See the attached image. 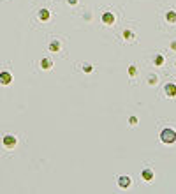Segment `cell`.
Listing matches in <instances>:
<instances>
[{
  "mask_svg": "<svg viewBox=\"0 0 176 194\" xmlns=\"http://www.w3.org/2000/svg\"><path fill=\"white\" fill-rule=\"evenodd\" d=\"M160 141H162V143H166V145L174 143V141H176V131L166 127V129L160 132Z\"/></svg>",
  "mask_w": 176,
  "mask_h": 194,
  "instance_id": "cell-1",
  "label": "cell"
},
{
  "mask_svg": "<svg viewBox=\"0 0 176 194\" xmlns=\"http://www.w3.org/2000/svg\"><path fill=\"white\" fill-rule=\"evenodd\" d=\"M164 92H166V95H169V97H176V85L174 83L164 85Z\"/></svg>",
  "mask_w": 176,
  "mask_h": 194,
  "instance_id": "cell-2",
  "label": "cell"
},
{
  "mask_svg": "<svg viewBox=\"0 0 176 194\" xmlns=\"http://www.w3.org/2000/svg\"><path fill=\"white\" fill-rule=\"evenodd\" d=\"M11 81H13V76H11V72L4 71L0 74V83L2 85H11Z\"/></svg>",
  "mask_w": 176,
  "mask_h": 194,
  "instance_id": "cell-3",
  "label": "cell"
},
{
  "mask_svg": "<svg viewBox=\"0 0 176 194\" xmlns=\"http://www.w3.org/2000/svg\"><path fill=\"white\" fill-rule=\"evenodd\" d=\"M102 23H106V25H113V23H114V14H111V13H104V14H102Z\"/></svg>",
  "mask_w": 176,
  "mask_h": 194,
  "instance_id": "cell-4",
  "label": "cell"
},
{
  "mask_svg": "<svg viewBox=\"0 0 176 194\" xmlns=\"http://www.w3.org/2000/svg\"><path fill=\"white\" fill-rule=\"evenodd\" d=\"M4 145H6L7 148H13L14 145H16V138L14 136H6L4 138Z\"/></svg>",
  "mask_w": 176,
  "mask_h": 194,
  "instance_id": "cell-5",
  "label": "cell"
},
{
  "mask_svg": "<svg viewBox=\"0 0 176 194\" xmlns=\"http://www.w3.org/2000/svg\"><path fill=\"white\" fill-rule=\"evenodd\" d=\"M41 67L42 69H46V71H48V69H51V67H53V60H51V58H42L41 60Z\"/></svg>",
  "mask_w": 176,
  "mask_h": 194,
  "instance_id": "cell-6",
  "label": "cell"
},
{
  "mask_svg": "<svg viewBox=\"0 0 176 194\" xmlns=\"http://www.w3.org/2000/svg\"><path fill=\"white\" fill-rule=\"evenodd\" d=\"M141 177H143V180H146V182H152L153 180V171L152 169H143Z\"/></svg>",
  "mask_w": 176,
  "mask_h": 194,
  "instance_id": "cell-7",
  "label": "cell"
},
{
  "mask_svg": "<svg viewBox=\"0 0 176 194\" xmlns=\"http://www.w3.org/2000/svg\"><path fill=\"white\" fill-rule=\"evenodd\" d=\"M118 185L123 187V189H127V187L130 185V178H129V177H120L118 178Z\"/></svg>",
  "mask_w": 176,
  "mask_h": 194,
  "instance_id": "cell-8",
  "label": "cell"
},
{
  "mask_svg": "<svg viewBox=\"0 0 176 194\" xmlns=\"http://www.w3.org/2000/svg\"><path fill=\"white\" fill-rule=\"evenodd\" d=\"M39 18H41L42 21H48L49 18H51V13H49L48 9H41L39 11Z\"/></svg>",
  "mask_w": 176,
  "mask_h": 194,
  "instance_id": "cell-9",
  "label": "cell"
},
{
  "mask_svg": "<svg viewBox=\"0 0 176 194\" xmlns=\"http://www.w3.org/2000/svg\"><path fill=\"white\" fill-rule=\"evenodd\" d=\"M166 20H167L169 23H176V13L174 11H169L167 14H166Z\"/></svg>",
  "mask_w": 176,
  "mask_h": 194,
  "instance_id": "cell-10",
  "label": "cell"
},
{
  "mask_svg": "<svg viewBox=\"0 0 176 194\" xmlns=\"http://www.w3.org/2000/svg\"><path fill=\"white\" fill-rule=\"evenodd\" d=\"M58 50H60V43L58 41H53L49 44V51H58Z\"/></svg>",
  "mask_w": 176,
  "mask_h": 194,
  "instance_id": "cell-11",
  "label": "cell"
},
{
  "mask_svg": "<svg viewBox=\"0 0 176 194\" xmlns=\"http://www.w3.org/2000/svg\"><path fill=\"white\" fill-rule=\"evenodd\" d=\"M153 64L155 65H162V64H164V57H162V55H157L155 60H153Z\"/></svg>",
  "mask_w": 176,
  "mask_h": 194,
  "instance_id": "cell-12",
  "label": "cell"
},
{
  "mask_svg": "<svg viewBox=\"0 0 176 194\" xmlns=\"http://www.w3.org/2000/svg\"><path fill=\"white\" fill-rule=\"evenodd\" d=\"M129 74H130V76H136V74H137V67H136V65H130V67H129Z\"/></svg>",
  "mask_w": 176,
  "mask_h": 194,
  "instance_id": "cell-13",
  "label": "cell"
},
{
  "mask_svg": "<svg viewBox=\"0 0 176 194\" xmlns=\"http://www.w3.org/2000/svg\"><path fill=\"white\" fill-rule=\"evenodd\" d=\"M83 71H84V72H92V71H93V67H92L90 64H86V65L83 67Z\"/></svg>",
  "mask_w": 176,
  "mask_h": 194,
  "instance_id": "cell-14",
  "label": "cell"
},
{
  "mask_svg": "<svg viewBox=\"0 0 176 194\" xmlns=\"http://www.w3.org/2000/svg\"><path fill=\"white\" fill-rule=\"evenodd\" d=\"M129 122H130V125H136V124H137V118H136V116H130Z\"/></svg>",
  "mask_w": 176,
  "mask_h": 194,
  "instance_id": "cell-15",
  "label": "cell"
},
{
  "mask_svg": "<svg viewBox=\"0 0 176 194\" xmlns=\"http://www.w3.org/2000/svg\"><path fill=\"white\" fill-rule=\"evenodd\" d=\"M123 36H125V37H132V34H130L129 30H125V32H123Z\"/></svg>",
  "mask_w": 176,
  "mask_h": 194,
  "instance_id": "cell-16",
  "label": "cell"
},
{
  "mask_svg": "<svg viewBox=\"0 0 176 194\" xmlns=\"http://www.w3.org/2000/svg\"><path fill=\"white\" fill-rule=\"evenodd\" d=\"M76 2H77V0H69V4H70V6H74Z\"/></svg>",
  "mask_w": 176,
  "mask_h": 194,
  "instance_id": "cell-17",
  "label": "cell"
},
{
  "mask_svg": "<svg viewBox=\"0 0 176 194\" xmlns=\"http://www.w3.org/2000/svg\"><path fill=\"white\" fill-rule=\"evenodd\" d=\"M174 65H176V62H174Z\"/></svg>",
  "mask_w": 176,
  "mask_h": 194,
  "instance_id": "cell-18",
  "label": "cell"
}]
</instances>
